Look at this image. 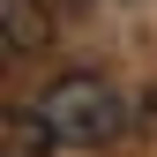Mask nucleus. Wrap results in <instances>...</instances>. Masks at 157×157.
<instances>
[{
  "instance_id": "nucleus-1",
  "label": "nucleus",
  "mask_w": 157,
  "mask_h": 157,
  "mask_svg": "<svg viewBox=\"0 0 157 157\" xmlns=\"http://www.w3.org/2000/svg\"><path fill=\"white\" fill-rule=\"evenodd\" d=\"M37 112H45L52 135L75 142V150H105V142H120V135H127V105H120V90H112L105 75H90V67L60 75V82L37 97Z\"/></svg>"
},
{
  "instance_id": "nucleus-2",
  "label": "nucleus",
  "mask_w": 157,
  "mask_h": 157,
  "mask_svg": "<svg viewBox=\"0 0 157 157\" xmlns=\"http://www.w3.org/2000/svg\"><path fill=\"white\" fill-rule=\"evenodd\" d=\"M60 150V135L37 105H8L0 112V157H52Z\"/></svg>"
},
{
  "instance_id": "nucleus-3",
  "label": "nucleus",
  "mask_w": 157,
  "mask_h": 157,
  "mask_svg": "<svg viewBox=\"0 0 157 157\" xmlns=\"http://www.w3.org/2000/svg\"><path fill=\"white\" fill-rule=\"evenodd\" d=\"M45 37H52L45 0H0V45L8 52H45Z\"/></svg>"
}]
</instances>
